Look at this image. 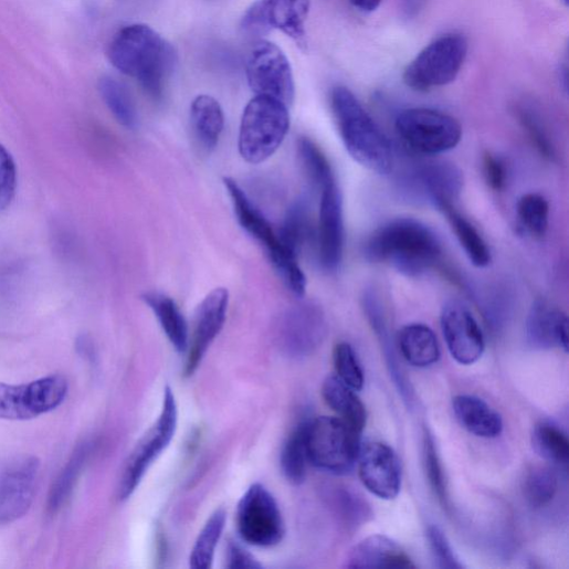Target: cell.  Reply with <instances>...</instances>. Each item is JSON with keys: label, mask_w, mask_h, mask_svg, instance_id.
<instances>
[{"label": "cell", "mask_w": 569, "mask_h": 569, "mask_svg": "<svg viewBox=\"0 0 569 569\" xmlns=\"http://www.w3.org/2000/svg\"><path fill=\"white\" fill-rule=\"evenodd\" d=\"M108 59L117 71L135 78L155 99L162 96L177 62L173 48L151 28L141 24L127 27L114 36Z\"/></svg>", "instance_id": "6da1fadb"}, {"label": "cell", "mask_w": 569, "mask_h": 569, "mask_svg": "<svg viewBox=\"0 0 569 569\" xmlns=\"http://www.w3.org/2000/svg\"><path fill=\"white\" fill-rule=\"evenodd\" d=\"M365 255L371 262L389 263L400 273L415 277L436 265L442 255V244L422 222L400 219L369 238Z\"/></svg>", "instance_id": "7a4b0ae2"}, {"label": "cell", "mask_w": 569, "mask_h": 569, "mask_svg": "<svg viewBox=\"0 0 569 569\" xmlns=\"http://www.w3.org/2000/svg\"><path fill=\"white\" fill-rule=\"evenodd\" d=\"M330 104L344 146L350 157L362 167L379 175L393 170L392 144L346 87L331 92Z\"/></svg>", "instance_id": "3957f363"}, {"label": "cell", "mask_w": 569, "mask_h": 569, "mask_svg": "<svg viewBox=\"0 0 569 569\" xmlns=\"http://www.w3.org/2000/svg\"><path fill=\"white\" fill-rule=\"evenodd\" d=\"M289 124L285 104L263 96L253 98L241 123L239 148L242 157L251 164L265 161L283 144Z\"/></svg>", "instance_id": "277c9868"}, {"label": "cell", "mask_w": 569, "mask_h": 569, "mask_svg": "<svg viewBox=\"0 0 569 569\" xmlns=\"http://www.w3.org/2000/svg\"><path fill=\"white\" fill-rule=\"evenodd\" d=\"M224 182L242 228L265 247L273 265L292 292L303 296L306 291V277L298 265L297 255L284 247L278 234L251 202L242 187L230 177L225 178Z\"/></svg>", "instance_id": "5b68a950"}, {"label": "cell", "mask_w": 569, "mask_h": 569, "mask_svg": "<svg viewBox=\"0 0 569 569\" xmlns=\"http://www.w3.org/2000/svg\"><path fill=\"white\" fill-rule=\"evenodd\" d=\"M360 434L338 418L322 417L306 426L308 463L317 468L344 475L349 473L358 459Z\"/></svg>", "instance_id": "8992f818"}, {"label": "cell", "mask_w": 569, "mask_h": 569, "mask_svg": "<svg viewBox=\"0 0 569 569\" xmlns=\"http://www.w3.org/2000/svg\"><path fill=\"white\" fill-rule=\"evenodd\" d=\"M468 42L461 34H447L426 46L404 72L405 84L417 92H430L453 83L467 57Z\"/></svg>", "instance_id": "52a82bcc"}, {"label": "cell", "mask_w": 569, "mask_h": 569, "mask_svg": "<svg viewBox=\"0 0 569 569\" xmlns=\"http://www.w3.org/2000/svg\"><path fill=\"white\" fill-rule=\"evenodd\" d=\"M396 127L409 147L424 155H440L454 149L463 134L457 119L430 108L403 110Z\"/></svg>", "instance_id": "ba28073f"}, {"label": "cell", "mask_w": 569, "mask_h": 569, "mask_svg": "<svg viewBox=\"0 0 569 569\" xmlns=\"http://www.w3.org/2000/svg\"><path fill=\"white\" fill-rule=\"evenodd\" d=\"M177 423V403L171 389L167 387L157 422L138 442L125 464L118 486L120 500H126L134 494L150 465L168 447L176 433Z\"/></svg>", "instance_id": "9c48e42d"}, {"label": "cell", "mask_w": 569, "mask_h": 569, "mask_svg": "<svg viewBox=\"0 0 569 569\" xmlns=\"http://www.w3.org/2000/svg\"><path fill=\"white\" fill-rule=\"evenodd\" d=\"M69 393L62 375H50L29 384L0 383V420L30 421L61 407Z\"/></svg>", "instance_id": "30bf717a"}, {"label": "cell", "mask_w": 569, "mask_h": 569, "mask_svg": "<svg viewBox=\"0 0 569 569\" xmlns=\"http://www.w3.org/2000/svg\"><path fill=\"white\" fill-rule=\"evenodd\" d=\"M236 525L241 538L252 546L273 547L285 535L278 504L262 484L252 485L241 498Z\"/></svg>", "instance_id": "8fae6325"}, {"label": "cell", "mask_w": 569, "mask_h": 569, "mask_svg": "<svg viewBox=\"0 0 569 569\" xmlns=\"http://www.w3.org/2000/svg\"><path fill=\"white\" fill-rule=\"evenodd\" d=\"M246 76L256 96L276 99L289 107L295 97L293 71L284 52L275 44L260 41L251 50Z\"/></svg>", "instance_id": "7c38bea8"}, {"label": "cell", "mask_w": 569, "mask_h": 569, "mask_svg": "<svg viewBox=\"0 0 569 569\" xmlns=\"http://www.w3.org/2000/svg\"><path fill=\"white\" fill-rule=\"evenodd\" d=\"M326 329L322 308L314 303H302L281 316L276 328L277 341L289 357H306L322 345Z\"/></svg>", "instance_id": "4fadbf2b"}, {"label": "cell", "mask_w": 569, "mask_h": 569, "mask_svg": "<svg viewBox=\"0 0 569 569\" xmlns=\"http://www.w3.org/2000/svg\"><path fill=\"white\" fill-rule=\"evenodd\" d=\"M40 462L18 460L0 470V525L11 524L31 508L36 493Z\"/></svg>", "instance_id": "5bb4252c"}, {"label": "cell", "mask_w": 569, "mask_h": 569, "mask_svg": "<svg viewBox=\"0 0 569 569\" xmlns=\"http://www.w3.org/2000/svg\"><path fill=\"white\" fill-rule=\"evenodd\" d=\"M358 474L362 485L381 499H396L402 487L400 460L389 445L367 443L359 450Z\"/></svg>", "instance_id": "9a60e30c"}, {"label": "cell", "mask_w": 569, "mask_h": 569, "mask_svg": "<svg viewBox=\"0 0 569 569\" xmlns=\"http://www.w3.org/2000/svg\"><path fill=\"white\" fill-rule=\"evenodd\" d=\"M442 331L452 357L461 365H473L484 354V334L470 310L459 301L446 303L441 314Z\"/></svg>", "instance_id": "2e32d148"}, {"label": "cell", "mask_w": 569, "mask_h": 569, "mask_svg": "<svg viewBox=\"0 0 569 569\" xmlns=\"http://www.w3.org/2000/svg\"><path fill=\"white\" fill-rule=\"evenodd\" d=\"M230 294L226 288L211 292L200 305L191 338L188 339L183 375L191 377L200 367L210 346L220 335L226 320Z\"/></svg>", "instance_id": "e0dca14e"}, {"label": "cell", "mask_w": 569, "mask_h": 569, "mask_svg": "<svg viewBox=\"0 0 569 569\" xmlns=\"http://www.w3.org/2000/svg\"><path fill=\"white\" fill-rule=\"evenodd\" d=\"M320 192L318 256L325 271L336 272L343 260L345 241L343 199L336 181L324 187Z\"/></svg>", "instance_id": "ac0fdd59"}, {"label": "cell", "mask_w": 569, "mask_h": 569, "mask_svg": "<svg viewBox=\"0 0 569 569\" xmlns=\"http://www.w3.org/2000/svg\"><path fill=\"white\" fill-rule=\"evenodd\" d=\"M346 567L354 569H410L417 566L397 541L386 535H372L351 549Z\"/></svg>", "instance_id": "d6986e66"}, {"label": "cell", "mask_w": 569, "mask_h": 569, "mask_svg": "<svg viewBox=\"0 0 569 569\" xmlns=\"http://www.w3.org/2000/svg\"><path fill=\"white\" fill-rule=\"evenodd\" d=\"M528 344L538 349L559 347L568 351V318L546 301H536L526 320Z\"/></svg>", "instance_id": "ffe728a7"}, {"label": "cell", "mask_w": 569, "mask_h": 569, "mask_svg": "<svg viewBox=\"0 0 569 569\" xmlns=\"http://www.w3.org/2000/svg\"><path fill=\"white\" fill-rule=\"evenodd\" d=\"M257 3L272 31H282L302 49L307 46L305 24L310 0H259Z\"/></svg>", "instance_id": "44dd1931"}, {"label": "cell", "mask_w": 569, "mask_h": 569, "mask_svg": "<svg viewBox=\"0 0 569 569\" xmlns=\"http://www.w3.org/2000/svg\"><path fill=\"white\" fill-rule=\"evenodd\" d=\"M363 307L367 318L376 333L379 341H381L383 351L387 358L389 370L393 378L394 384L397 386L400 394L409 408L414 405V393L409 383L407 376L404 375L398 356L396 354L394 344L391 338L389 325L382 308L381 302L371 291L367 292L362 298Z\"/></svg>", "instance_id": "7402d4cb"}, {"label": "cell", "mask_w": 569, "mask_h": 569, "mask_svg": "<svg viewBox=\"0 0 569 569\" xmlns=\"http://www.w3.org/2000/svg\"><path fill=\"white\" fill-rule=\"evenodd\" d=\"M453 411L461 426L477 438L496 439L503 432L502 417L480 398L459 396Z\"/></svg>", "instance_id": "603a6c76"}, {"label": "cell", "mask_w": 569, "mask_h": 569, "mask_svg": "<svg viewBox=\"0 0 569 569\" xmlns=\"http://www.w3.org/2000/svg\"><path fill=\"white\" fill-rule=\"evenodd\" d=\"M398 346L403 358L414 367L426 368L441 358L439 339L424 324L404 326L398 335Z\"/></svg>", "instance_id": "cb8c5ba5"}, {"label": "cell", "mask_w": 569, "mask_h": 569, "mask_svg": "<svg viewBox=\"0 0 569 569\" xmlns=\"http://www.w3.org/2000/svg\"><path fill=\"white\" fill-rule=\"evenodd\" d=\"M352 389L346 386L337 376H328L322 388L325 403L349 428L361 435L366 426V408Z\"/></svg>", "instance_id": "d4e9b609"}, {"label": "cell", "mask_w": 569, "mask_h": 569, "mask_svg": "<svg viewBox=\"0 0 569 569\" xmlns=\"http://www.w3.org/2000/svg\"><path fill=\"white\" fill-rule=\"evenodd\" d=\"M419 178L436 208L453 204L462 191L461 171L452 164H429L421 168Z\"/></svg>", "instance_id": "484cf974"}, {"label": "cell", "mask_w": 569, "mask_h": 569, "mask_svg": "<svg viewBox=\"0 0 569 569\" xmlns=\"http://www.w3.org/2000/svg\"><path fill=\"white\" fill-rule=\"evenodd\" d=\"M191 119L201 145L208 150L215 148L225 125L224 112L220 103L209 95L197 97L191 107Z\"/></svg>", "instance_id": "4316f807"}, {"label": "cell", "mask_w": 569, "mask_h": 569, "mask_svg": "<svg viewBox=\"0 0 569 569\" xmlns=\"http://www.w3.org/2000/svg\"><path fill=\"white\" fill-rule=\"evenodd\" d=\"M143 301L156 315L168 340L178 352H185L188 346V326L176 303L159 293H146Z\"/></svg>", "instance_id": "83f0119b"}, {"label": "cell", "mask_w": 569, "mask_h": 569, "mask_svg": "<svg viewBox=\"0 0 569 569\" xmlns=\"http://www.w3.org/2000/svg\"><path fill=\"white\" fill-rule=\"evenodd\" d=\"M438 209L446 215L470 262L478 268L487 267L492 263L491 250L476 228L453 204H442Z\"/></svg>", "instance_id": "f1b7e54d"}, {"label": "cell", "mask_w": 569, "mask_h": 569, "mask_svg": "<svg viewBox=\"0 0 569 569\" xmlns=\"http://www.w3.org/2000/svg\"><path fill=\"white\" fill-rule=\"evenodd\" d=\"M306 426L307 422L301 423L292 432L281 453L282 472L293 485L303 484L307 474Z\"/></svg>", "instance_id": "f546056e"}, {"label": "cell", "mask_w": 569, "mask_h": 569, "mask_svg": "<svg viewBox=\"0 0 569 569\" xmlns=\"http://www.w3.org/2000/svg\"><path fill=\"white\" fill-rule=\"evenodd\" d=\"M226 518V512L223 508L212 514L196 541L191 557H189V566L194 569H209L212 567L217 547L225 528Z\"/></svg>", "instance_id": "4dcf8cb0"}, {"label": "cell", "mask_w": 569, "mask_h": 569, "mask_svg": "<svg viewBox=\"0 0 569 569\" xmlns=\"http://www.w3.org/2000/svg\"><path fill=\"white\" fill-rule=\"evenodd\" d=\"M98 91L106 106L120 125L129 129L137 126V110L124 84L110 76H105L98 83Z\"/></svg>", "instance_id": "1f68e13d"}, {"label": "cell", "mask_w": 569, "mask_h": 569, "mask_svg": "<svg viewBox=\"0 0 569 569\" xmlns=\"http://www.w3.org/2000/svg\"><path fill=\"white\" fill-rule=\"evenodd\" d=\"M533 446L536 453L546 461L566 464L569 460V441L567 435L556 425L541 422L533 431Z\"/></svg>", "instance_id": "d6a6232c"}, {"label": "cell", "mask_w": 569, "mask_h": 569, "mask_svg": "<svg viewBox=\"0 0 569 569\" xmlns=\"http://www.w3.org/2000/svg\"><path fill=\"white\" fill-rule=\"evenodd\" d=\"M89 444H81L53 485L49 497V510L57 512L69 499L83 471L89 453Z\"/></svg>", "instance_id": "836d02e7"}, {"label": "cell", "mask_w": 569, "mask_h": 569, "mask_svg": "<svg viewBox=\"0 0 569 569\" xmlns=\"http://www.w3.org/2000/svg\"><path fill=\"white\" fill-rule=\"evenodd\" d=\"M558 478L555 472L546 466H534L523 482L526 502L534 508L546 506L555 497Z\"/></svg>", "instance_id": "e575fe53"}, {"label": "cell", "mask_w": 569, "mask_h": 569, "mask_svg": "<svg viewBox=\"0 0 569 569\" xmlns=\"http://www.w3.org/2000/svg\"><path fill=\"white\" fill-rule=\"evenodd\" d=\"M310 235L308 208L304 201L297 202L288 211L278 238L286 250L298 253Z\"/></svg>", "instance_id": "d590c367"}, {"label": "cell", "mask_w": 569, "mask_h": 569, "mask_svg": "<svg viewBox=\"0 0 569 569\" xmlns=\"http://www.w3.org/2000/svg\"><path fill=\"white\" fill-rule=\"evenodd\" d=\"M517 218L523 229L534 238H542L549 224V204L539 196H524L517 204Z\"/></svg>", "instance_id": "8d00e7d4"}, {"label": "cell", "mask_w": 569, "mask_h": 569, "mask_svg": "<svg viewBox=\"0 0 569 569\" xmlns=\"http://www.w3.org/2000/svg\"><path fill=\"white\" fill-rule=\"evenodd\" d=\"M298 152L303 167L312 183L320 189L335 182L330 164L319 147L308 138L298 141Z\"/></svg>", "instance_id": "74e56055"}, {"label": "cell", "mask_w": 569, "mask_h": 569, "mask_svg": "<svg viewBox=\"0 0 569 569\" xmlns=\"http://www.w3.org/2000/svg\"><path fill=\"white\" fill-rule=\"evenodd\" d=\"M333 355L337 377L354 391H361L365 377L352 347L348 343H339L335 346Z\"/></svg>", "instance_id": "f35d334b"}, {"label": "cell", "mask_w": 569, "mask_h": 569, "mask_svg": "<svg viewBox=\"0 0 569 569\" xmlns=\"http://www.w3.org/2000/svg\"><path fill=\"white\" fill-rule=\"evenodd\" d=\"M424 457L430 485L434 491L435 495L438 496L439 500L444 506H447L449 495L446 481L441 464V460L438 453V449L435 446V441L429 431H426L424 438Z\"/></svg>", "instance_id": "ab89813d"}, {"label": "cell", "mask_w": 569, "mask_h": 569, "mask_svg": "<svg viewBox=\"0 0 569 569\" xmlns=\"http://www.w3.org/2000/svg\"><path fill=\"white\" fill-rule=\"evenodd\" d=\"M18 188V169L11 152L0 144V211L13 202Z\"/></svg>", "instance_id": "60d3db41"}, {"label": "cell", "mask_w": 569, "mask_h": 569, "mask_svg": "<svg viewBox=\"0 0 569 569\" xmlns=\"http://www.w3.org/2000/svg\"><path fill=\"white\" fill-rule=\"evenodd\" d=\"M336 504L341 518L350 526L362 524L370 516L367 503L348 491H340L338 493Z\"/></svg>", "instance_id": "b9f144b4"}, {"label": "cell", "mask_w": 569, "mask_h": 569, "mask_svg": "<svg viewBox=\"0 0 569 569\" xmlns=\"http://www.w3.org/2000/svg\"><path fill=\"white\" fill-rule=\"evenodd\" d=\"M433 554L442 568L461 569L463 563L460 561L452 549L445 534L438 526H430L428 530Z\"/></svg>", "instance_id": "7bdbcfd3"}, {"label": "cell", "mask_w": 569, "mask_h": 569, "mask_svg": "<svg viewBox=\"0 0 569 569\" xmlns=\"http://www.w3.org/2000/svg\"><path fill=\"white\" fill-rule=\"evenodd\" d=\"M520 119L538 151L544 157L551 159L554 147L537 119L528 113H521Z\"/></svg>", "instance_id": "ee69618b"}, {"label": "cell", "mask_w": 569, "mask_h": 569, "mask_svg": "<svg viewBox=\"0 0 569 569\" xmlns=\"http://www.w3.org/2000/svg\"><path fill=\"white\" fill-rule=\"evenodd\" d=\"M483 171L485 180L495 192H500L506 186L507 170L504 162L492 154L483 158Z\"/></svg>", "instance_id": "f6af8a7d"}, {"label": "cell", "mask_w": 569, "mask_h": 569, "mask_svg": "<svg viewBox=\"0 0 569 569\" xmlns=\"http://www.w3.org/2000/svg\"><path fill=\"white\" fill-rule=\"evenodd\" d=\"M226 567L230 569H257L262 563L235 541H231L228 548Z\"/></svg>", "instance_id": "bcb514c9"}, {"label": "cell", "mask_w": 569, "mask_h": 569, "mask_svg": "<svg viewBox=\"0 0 569 569\" xmlns=\"http://www.w3.org/2000/svg\"><path fill=\"white\" fill-rule=\"evenodd\" d=\"M241 28L243 33L250 38H261L272 31L265 22L257 2L246 12Z\"/></svg>", "instance_id": "7dc6e473"}, {"label": "cell", "mask_w": 569, "mask_h": 569, "mask_svg": "<svg viewBox=\"0 0 569 569\" xmlns=\"http://www.w3.org/2000/svg\"><path fill=\"white\" fill-rule=\"evenodd\" d=\"M350 3L360 12L371 13L381 7L382 0H350Z\"/></svg>", "instance_id": "c3c4849f"}, {"label": "cell", "mask_w": 569, "mask_h": 569, "mask_svg": "<svg viewBox=\"0 0 569 569\" xmlns=\"http://www.w3.org/2000/svg\"><path fill=\"white\" fill-rule=\"evenodd\" d=\"M562 2L565 3V6H568V0H562Z\"/></svg>", "instance_id": "681fc988"}]
</instances>
